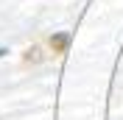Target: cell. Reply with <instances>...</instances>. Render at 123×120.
Returning <instances> with one entry per match:
<instances>
[{"instance_id": "1", "label": "cell", "mask_w": 123, "mask_h": 120, "mask_svg": "<svg viewBox=\"0 0 123 120\" xmlns=\"http://www.w3.org/2000/svg\"><path fill=\"white\" fill-rule=\"evenodd\" d=\"M70 48V34H53L50 36V50L53 53H64Z\"/></svg>"}, {"instance_id": "2", "label": "cell", "mask_w": 123, "mask_h": 120, "mask_svg": "<svg viewBox=\"0 0 123 120\" xmlns=\"http://www.w3.org/2000/svg\"><path fill=\"white\" fill-rule=\"evenodd\" d=\"M23 59L28 61V64H39V61L45 59V53H42L37 45H34V48H28V50H25V56H23Z\"/></svg>"}]
</instances>
